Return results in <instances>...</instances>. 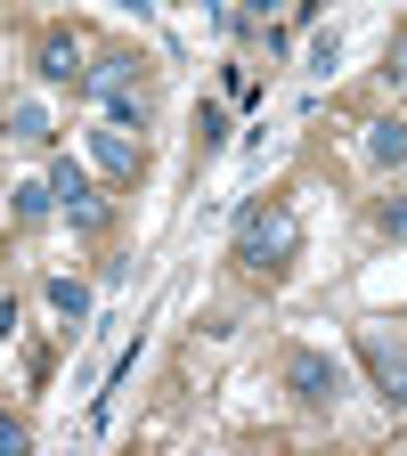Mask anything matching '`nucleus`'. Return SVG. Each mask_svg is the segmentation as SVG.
Here are the masks:
<instances>
[{
	"label": "nucleus",
	"mask_w": 407,
	"mask_h": 456,
	"mask_svg": "<svg viewBox=\"0 0 407 456\" xmlns=\"http://www.w3.org/2000/svg\"><path fill=\"white\" fill-rule=\"evenodd\" d=\"M17 448H25V424H17V416H0V456H17Z\"/></svg>",
	"instance_id": "obj_16"
},
{
	"label": "nucleus",
	"mask_w": 407,
	"mask_h": 456,
	"mask_svg": "<svg viewBox=\"0 0 407 456\" xmlns=\"http://www.w3.org/2000/svg\"><path fill=\"white\" fill-rule=\"evenodd\" d=\"M49 310L57 318H90V285L82 277H49Z\"/></svg>",
	"instance_id": "obj_8"
},
{
	"label": "nucleus",
	"mask_w": 407,
	"mask_h": 456,
	"mask_svg": "<svg viewBox=\"0 0 407 456\" xmlns=\"http://www.w3.org/2000/svg\"><path fill=\"white\" fill-rule=\"evenodd\" d=\"M9 139H25V147H41V139H49V114H41L33 98H25V106H9Z\"/></svg>",
	"instance_id": "obj_10"
},
{
	"label": "nucleus",
	"mask_w": 407,
	"mask_h": 456,
	"mask_svg": "<svg viewBox=\"0 0 407 456\" xmlns=\"http://www.w3.org/2000/svg\"><path fill=\"white\" fill-rule=\"evenodd\" d=\"M285 391H294L302 408H334L342 399V367L326 351H285Z\"/></svg>",
	"instance_id": "obj_2"
},
{
	"label": "nucleus",
	"mask_w": 407,
	"mask_h": 456,
	"mask_svg": "<svg viewBox=\"0 0 407 456\" xmlns=\"http://www.w3.org/2000/svg\"><path fill=\"white\" fill-rule=\"evenodd\" d=\"M334 66H342V33H318L310 41V74H334Z\"/></svg>",
	"instance_id": "obj_13"
},
{
	"label": "nucleus",
	"mask_w": 407,
	"mask_h": 456,
	"mask_svg": "<svg viewBox=\"0 0 407 456\" xmlns=\"http://www.w3.org/2000/svg\"><path fill=\"white\" fill-rule=\"evenodd\" d=\"M82 82H90V98H114V90H139V57H131V49H106L98 66L82 74Z\"/></svg>",
	"instance_id": "obj_7"
},
{
	"label": "nucleus",
	"mask_w": 407,
	"mask_h": 456,
	"mask_svg": "<svg viewBox=\"0 0 407 456\" xmlns=\"http://www.w3.org/2000/svg\"><path fill=\"white\" fill-rule=\"evenodd\" d=\"M391 74H407V57H399V66H391Z\"/></svg>",
	"instance_id": "obj_18"
},
{
	"label": "nucleus",
	"mask_w": 407,
	"mask_h": 456,
	"mask_svg": "<svg viewBox=\"0 0 407 456\" xmlns=\"http://www.w3.org/2000/svg\"><path fill=\"white\" fill-rule=\"evenodd\" d=\"M245 17H261V25H269V17H277V0H245Z\"/></svg>",
	"instance_id": "obj_17"
},
{
	"label": "nucleus",
	"mask_w": 407,
	"mask_h": 456,
	"mask_svg": "<svg viewBox=\"0 0 407 456\" xmlns=\"http://www.w3.org/2000/svg\"><path fill=\"white\" fill-rule=\"evenodd\" d=\"M359 359H367V375L383 383L391 408H407V351H391V334H359Z\"/></svg>",
	"instance_id": "obj_4"
},
{
	"label": "nucleus",
	"mask_w": 407,
	"mask_h": 456,
	"mask_svg": "<svg viewBox=\"0 0 407 456\" xmlns=\"http://www.w3.org/2000/svg\"><path fill=\"white\" fill-rule=\"evenodd\" d=\"M106 114H114V131H147V90H114Z\"/></svg>",
	"instance_id": "obj_9"
},
{
	"label": "nucleus",
	"mask_w": 407,
	"mask_h": 456,
	"mask_svg": "<svg viewBox=\"0 0 407 456\" xmlns=\"http://www.w3.org/2000/svg\"><path fill=\"white\" fill-rule=\"evenodd\" d=\"M383 237H407V196H391V204H383Z\"/></svg>",
	"instance_id": "obj_15"
},
{
	"label": "nucleus",
	"mask_w": 407,
	"mask_h": 456,
	"mask_svg": "<svg viewBox=\"0 0 407 456\" xmlns=\"http://www.w3.org/2000/svg\"><path fill=\"white\" fill-rule=\"evenodd\" d=\"M33 66H41V82H82V74H90L66 25H49V33H41V49H33Z\"/></svg>",
	"instance_id": "obj_5"
},
{
	"label": "nucleus",
	"mask_w": 407,
	"mask_h": 456,
	"mask_svg": "<svg viewBox=\"0 0 407 456\" xmlns=\"http://www.w3.org/2000/svg\"><path fill=\"white\" fill-rule=\"evenodd\" d=\"M196 131H204V147H220V139H228V114H220V106H204V114H196Z\"/></svg>",
	"instance_id": "obj_14"
},
{
	"label": "nucleus",
	"mask_w": 407,
	"mask_h": 456,
	"mask_svg": "<svg viewBox=\"0 0 407 456\" xmlns=\"http://www.w3.org/2000/svg\"><path fill=\"white\" fill-rule=\"evenodd\" d=\"M90 163L106 180H139V139L131 131H90Z\"/></svg>",
	"instance_id": "obj_6"
},
{
	"label": "nucleus",
	"mask_w": 407,
	"mask_h": 456,
	"mask_svg": "<svg viewBox=\"0 0 407 456\" xmlns=\"http://www.w3.org/2000/svg\"><path fill=\"white\" fill-rule=\"evenodd\" d=\"M294 253H302V220L285 212V204L245 212V228H237V261H245V269H285Z\"/></svg>",
	"instance_id": "obj_1"
},
{
	"label": "nucleus",
	"mask_w": 407,
	"mask_h": 456,
	"mask_svg": "<svg viewBox=\"0 0 407 456\" xmlns=\"http://www.w3.org/2000/svg\"><path fill=\"white\" fill-rule=\"evenodd\" d=\"M9 196H17V220H41V212L57 204V196H49V180H25V188H9Z\"/></svg>",
	"instance_id": "obj_12"
},
{
	"label": "nucleus",
	"mask_w": 407,
	"mask_h": 456,
	"mask_svg": "<svg viewBox=\"0 0 407 456\" xmlns=\"http://www.w3.org/2000/svg\"><path fill=\"white\" fill-rule=\"evenodd\" d=\"M367 155H375V163H407V123H375Z\"/></svg>",
	"instance_id": "obj_11"
},
{
	"label": "nucleus",
	"mask_w": 407,
	"mask_h": 456,
	"mask_svg": "<svg viewBox=\"0 0 407 456\" xmlns=\"http://www.w3.org/2000/svg\"><path fill=\"white\" fill-rule=\"evenodd\" d=\"M49 196H57V212H66L74 228H98V220H106V196L90 188V171H82L74 155H66V163H49Z\"/></svg>",
	"instance_id": "obj_3"
}]
</instances>
